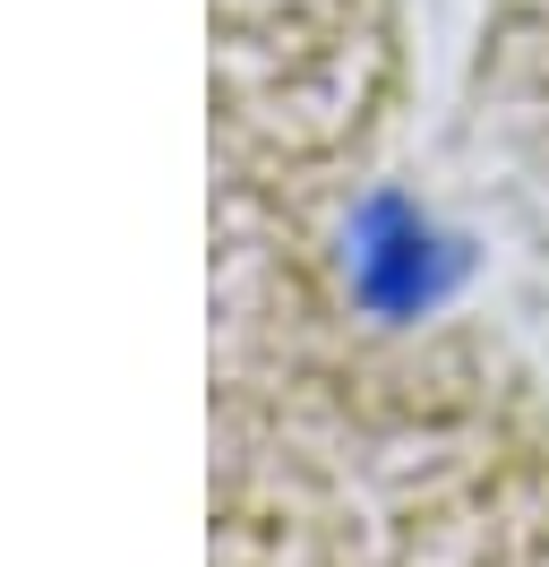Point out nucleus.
Masks as SVG:
<instances>
[{
	"instance_id": "nucleus-1",
	"label": "nucleus",
	"mask_w": 549,
	"mask_h": 567,
	"mask_svg": "<svg viewBox=\"0 0 549 567\" xmlns=\"http://www.w3.org/2000/svg\"><path fill=\"white\" fill-rule=\"evenodd\" d=\"M455 241H438L404 198H370L352 215V292L370 301L377 319H412L429 310L446 284H455Z\"/></svg>"
}]
</instances>
